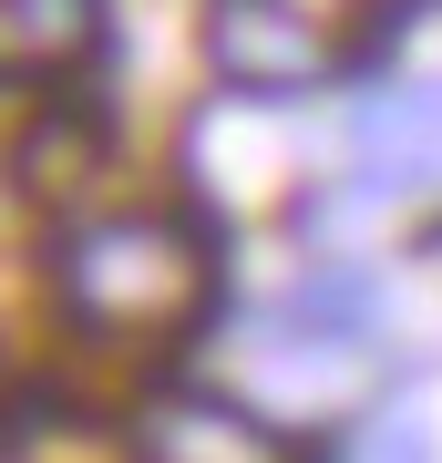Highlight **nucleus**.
I'll return each mask as SVG.
<instances>
[{
    "instance_id": "obj_1",
    "label": "nucleus",
    "mask_w": 442,
    "mask_h": 463,
    "mask_svg": "<svg viewBox=\"0 0 442 463\" xmlns=\"http://www.w3.org/2000/svg\"><path fill=\"white\" fill-rule=\"evenodd\" d=\"M52 309L103 350H165L216 309V237L185 206H82L52 237Z\"/></svg>"
},
{
    "instance_id": "obj_2",
    "label": "nucleus",
    "mask_w": 442,
    "mask_h": 463,
    "mask_svg": "<svg viewBox=\"0 0 442 463\" xmlns=\"http://www.w3.org/2000/svg\"><path fill=\"white\" fill-rule=\"evenodd\" d=\"M206 72L247 103H298L340 83V32L309 0H206Z\"/></svg>"
},
{
    "instance_id": "obj_3",
    "label": "nucleus",
    "mask_w": 442,
    "mask_h": 463,
    "mask_svg": "<svg viewBox=\"0 0 442 463\" xmlns=\"http://www.w3.org/2000/svg\"><path fill=\"white\" fill-rule=\"evenodd\" d=\"M124 443H134V463H309V443L288 422H268L237 392H206V381L145 392L134 422H124Z\"/></svg>"
},
{
    "instance_id": "obj_4",
    "label": "nucleus",
    "mask_w": 442,
    "mask_h": 463,
    "mask_svg": "<svg viewBox=\"0 0 442 463\" xmlns=\"http://www.w3.org/2000/svg\"><path fill=\"white\" fill-rule=\"evenodd\" d=\"M350 165H361L381 196H422L442 185V83H401L361 103V124H350Z\"/></svg>"
},
{
    "instance_id": "obj_5",
    "label": "nucleus",
    "mask_w": 442,
    "mask_h": 463,
    "mask_svg": "<svg viewBox=\"0 0 442 463\" xmlns=\"http://www.w3.org/2000/svg\"><path fill=\"white\" fill-rule=\"evenodd\" d=\"M103 0H0V83H62L93 62Z\"/></svg>"
},
{
    "instance_id": "obj_6",
    "label": "nucleus",
    "mask_w": 442,
    "mask_h": 463,
    "mask_svg": "<svg viewBox=\"0 0 442 463\" xmlns=\"http://www.w3.org/2000/svg\"><path fill=\"white\" fill-rule=\"evenodd\" d=\"M93 165H103V124H82L72 103L42 114L32 134H21V155H11V175L32 185V196H72V185H93Z\"/></svg>"
},
{
    "instance_id": "obj_7",
    "label": "nucleus",
    "mask_w": 442,
    "mask_h": 463,
    "mask_svg": "<svg viewBox=\"0 0 442 463\" xmlns=\"http://www.w3.org/2000/svg\"><path fill=\"white\" fill-rule=\"evenodd\" d=\"M0 402H11V371H0Z\"/></svg>"
}]
</instances>
